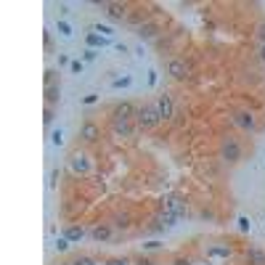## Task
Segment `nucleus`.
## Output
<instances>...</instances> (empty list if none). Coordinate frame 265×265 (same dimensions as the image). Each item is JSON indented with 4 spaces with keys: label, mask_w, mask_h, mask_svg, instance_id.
Listing matches in <instances>:
<instances>
[{
    "label": "nucleus",
    "mask_w": 265,
    "mask_h": 265,
    "mask_svg": "<svg viewBox=\"0 0 265 265\" xmlns=\"http://www.w3.org/2000/svg\"><path fill=\"white\" fill-rule=\"evenodd\" d=\"M72 265H98V263H96V257H90V255H80Z\"/></svg>",
    "instance_id": "nucleus-24"
},
{
    "label": "nucleus",
    "mask_w": 265,
    "mask_h": 265,
    "mask_svg": "<svg viewBox=\"0 0 265 265\" xmlns=\"http://www.w3.org/2000/svg\"><path fill=\"white\" fill-rule=\"evenodd\" d=\"M69 69H72L74 74H82V69H85V64H82V61H72V64H69Z\"/></svg>",
    "instance_id": "nucleus-32"
},
{
    "label": "nucleus",
    "mask_w": 265,
    "mask_h": 265,
    "mask_svg": "<svg viewBox=\"0 0 265 265\" xmlns=\"http://www.w3.org/2000/svg\"><path fill=\"white\" fill-rule=\"evenodd\" d=\"M50 141H53V146H61V144H64V133H61V127H59V130H53Z\"/></svg>",
    "instance_id": "nucleus-29"
},
{
    "label": "nucleus",
    "mask_w": 265,
    "mask_h": 265,
    "mask_svg": "<svg viewBox=\"0 0 265 265\" xmlns=\"http://www.w3.org/2000/svg\"><path fill=\"white\" fill-rule=\"evenodd\" d=\"M257 59H260V61L265 64V43L260 45V48H257Z\"/></svg>",
    "instance_id": "nucleus-39"
},
{
    "label": "nucleus",
    "mask_w": 265,
    "mask_h": 265,
    "mask_svg": "<svg viewBox=\"0 0 265 265\" xmlns=\"http://www.w3.org/2000/svg\"><path fill=\"white\" fill-rule=\"evenodd\" d=\"M234 125L239 127V130L244 133H255L257 130V114L249 112V109H239V112H234Z\"/></svg>",
    "instance_id": "nucleus-4"
},
{
    "label": "nucleus",
    "mask_w": 265,
    "mask_h": 265,
    "mask_svg": "<svg viewBox=\"0 0 265 265\" xmlns=\"http://www.w3.org/2000/svg\"><path fill=\"white\" fill-rule=\"evenodd\" d=\"M135 265H154V263H151V260H146V257H141V260L135 263Z\"/></svg>",
    "instance_id": "nucleus-43"
},
{
    "label": "nucleus",
    "mask_w": 265,
    "mask_h": 265,
    "mask_svg": "<svg viewBox=\"0 0 265 265\" xmlns=\"http://www.w3.org/2000/svg\"><path fill=\"white\" fill-rule=\"evenodd\" d=\"M217 154H220V159L225 165H239L241 157H244V146H241L239 138H234V135H225L220 141V146H217Z\"/></svg>",
    "instance_id": "nucleus-2"
},
{
    "label": "nucleus",
    "mask_w": 265,
    "mask_h": 265,
    "mask_svg": "<svg viewBox=\"0 0 265 265\" xmlns=\"http://www.w3.org/2000/svg\"><path fill=\"white\" fill-rule=\"evenodd\" d=\"M231 255H234V249H231L228 244H210V247H207V257H210V260H228Z\"/></svg>",
    "instance_id": "nucleus-13"
},
{
    "label": "nucleus",
    "mask_w": 265,
    "mask_h": 265,
    "mask_svg": "<svg viewBox=\"0 0 265 265\" xmlns=\"http://www.w3.org/2000/svg\"><path fill=\"white\" fill-rule=\"evenodd\" d=\"M82 59H85V61H96V59H98V50L85 48V50H82Z\"/></svg>",
    "instance_id": "nucleus-27"
},
{
    "label": "nucleus",
    "mask_w": 265,
    "mask_h": 265,
    "mask_svg": "<svg viewBox=\"0 0 265 265\" xmlns=\"http://www.w3.org/2000/svg\"><path fill=\"white\" fill-rule=\"evenodd\" d=\"M130 82H133L130 74H127V77H117V80H112V88H130Z\"/></svg>",
    "instance_id": "nucleus-23"
},
{
    "label": "nucleus",
    "mask_w": 265,
    "mask_h": 265,
    "mask_svg": "<svg viewBox=\"0 0 265 265\" xmlns=\"http://www.w3.org/2000/svg\"><path fill=\"white\" fill-rule=\"evenodd\" d=\"M157 112H159V117L165 120H175V101H172V96L170 93H162V96H157Z\"/></svg>",
    "instance_id": "nucleus-7"
},
{
    "label": "nucleus",
    "mask_w": 265,
    "mask_h": 265,
    "mask_svg": "<svg viewBox=\"0 0 265 265\" xmlns=\"http://www.w3.org/2000/svg\"><path fill=\"white\" fill-rule=\"evenodd\" d=\"M43 122H45V125H50V122H53V106H45V112H43Z\"/></svg>",
    "instance_id": "nucleus-30"
},
{
    "label": "nucleus",
    "mask_w": 265,
    "mask_h": 265,
    "mask_svg": "<svg viewBox=\"0 0 265 265\" xmlns=\"http://www.w3.org/2000/svg\"><path fill=\"white\" fill-rule=\"evenodd\" d=\"M114 48H117V53H127V50H130L125 43H114Z\"/></svg>",
    "instance_id": "nucleus-38"
},
{
    "label": "nucleus",
    "mask_w": 265,
    "mask_h": 265,
    "mask_svg": "<svg viewBox=\"0 0 265 265\" xmlns=\"http://www.w3.org/2000/svg\"><path fill=\"white\" fill-rule=\"evenodd\" d=\"M239 228H241V231H249V220H247V217H239Z\"/></svg>",
    "instance_id": "nucleus-37"
},
{
    "label": "nucleus",
    "mask_w": 265,
    "mask_h": 265,
    "mask_svg": "<svg viewBox=\"0 0 265 265\" xmlns=\"http://www.w3.org/2000/svg\"><path fill=\"white\" fill-rule=\"evenodd\" d=\"M135 112H138V106L130 101H122L117 106L112 109V122H135Z\"/></svg>",
    "instance_id": "nucleus-5"
},
{
    "label": "nucleus",
    "mask_w": 265,
    "mask_h": 265,
    "mask_svg": "<svg viewBox=\"0 0 265 265\" xmlns=\"http://www.w3.org/2000/svg\"><path fill=\"white\" fill-rule=\"evenodd\" d=\"M61 236H67L72 244H77V241H82V239L88 236V231L82 228V225H69V228H64V234Z\"/></svg>",
    "instance_id": "nucleus-17"
},
{
    "label": "nucleus",
    "mask_w": 265,
    "mask_h": 265,
    "mask_svg": "<svg viewBox=\"0 0 265 265\" xmlns=\"http://www.w3.org/2000/svg\"><path fill=\"white\" fill-rule=\"evenodd\" d=\"M88 236L93 239V241L103 244V241H109V239L114 236V225H112V223H96L93 228L88 231Z\"/></svg>",
    "instance_id": "nucleus-9"
},
{
    "label": "nucleus",
    "mask_w": 265,
    "mask_h": 265,
    "mask_svg": "<svg viewBox=\"0 0 265 265\" xmlns=\"http://www.w3.org/2000/svg\"><path fill=\"white\" fill-rule=\"evenodd\" d=\"M135 122H112V135L114 138H133Z\"/></svg>",
    "instance_id": "nucleus-14"
},
{
    "label": "nucleus",
    "mask_w": 265,
    "mask_h": 265,
    "mask_svg": "<svg viewBox=\"0 0 265 265\" xmlns=\"http://www.w3.org/2000/svg\"><path fill=\"white\" fill-rule=\"evenodd\" d=\"M172 265H193L189 257H175V260H172Z\"/></svg>",
    "instance_id": "nucleus-35"
},
{
    "label": "nucleus",
    "mask_w": 265,
    "mask_h": 265,
    "mask_svg": "<svg viewBox=\"0 0 265 265\" xmlns=\"http://www.w3.org/2000/svg\"><path fill=\"white\" fill-rule=\"evenodd\" d=\"M85 43H88V48H106V45H112V40H106V37H101V35H93V32H88L85 35Z\"/></svg>",
    "instance_id": "nucleus-20"
},
{
    "label": "nucleus",
    "mask_w": 265,
    "mask_h": 265,
    "mask_svg": "<svg viewBox=\"0 0 265 265\" xmlns=\"http://www.w3.org/2000/svg\"><path fill=\"white\" fill-rule=\"evenodd\" d=\"M162 117L157 112V103H141L138 112H135V127L138 130H157Z\"/></svg>",
    "instance_id": "nucleus-1"
},
{
    "label": "nucleus",
    "mask_w": 265,
    "mask_h": 265,
    "mask_svg": "<svg viewBox=\"0 0 265 265\" xmlns=\"http://www.w3.org/2000/svg\"><path fill=\"white\" fill-rule=\"evenodd\" d=\"M69 244H72V241H69L67 236H59V239H56V249H59V252H67Z\"/></svg>",
    "instance_id": "nucleus-25"
},
{
    "label": "nucleus",
    "mask_w": 265,
    "mask_h": 265,
    "mask_svg": "<svg viewBox=\"0 0 265 265\" xmlns=\"http://www.w3.org/2000/svg\"><path fill=\"white\" fill-rule=\"evenodd\" d=\"M162 27H159V22H154V19H146L141 27H135V35H138L141 43H148V40H157Z\"/></svg>",
    "instance_id": "nucleus-6"
},
{
    "label": "nucleus",
    "mask_w": 265,
    "mask_h": 265,
    "mask_svg": "<svg viewBox=\"0 0 265 265\" xmlns=\"http://www.w3.org/2000/svg\"><path fill=\"white\" fill-rule=\"evenodd\" d=\"M180 220L178 215H172V212H167V210H159V215H157V228H172V225H175Z\"/></svg>",
    "instance_id": "nucleus-18"
},
{
    "label": "nucleus",
    "mask_w": 265,
    "mask_h": 265,
    "mask_svg": "<svg viewBox=\"0 0 265 265\" xmlns=\"http://www.w3.org/2000/svg\"><path fill=\"white\" fill-rule=\"evenodd\" d=\"M103 265H130V260L127 257H112V260H106Z\"/></svg>",
    "instance_id": "nucleus-31"
},
{
    "label": "nucleus",
    "mask_w": 265,
    "mask_h": 265,
    "mask_svg": "<svg viewBox=\"0 0 265 265\" xmlns=\"http://www.w3.org/2000/svg\"><path fill=\"white\" fill-rule=\"evenodd\" d=\"M167 74H170L172 80H186V77H189V64L183 59H178V56H172V59L167 61Z\"/></svg>",
    "instance_id": "nucleus-10"
},
{
    "label": "nucleus",
    "mask_w": 265,
    "mask_h": 265,
    "mask_svg": "<svg viewBox=\"0 0 265 265\" xmlns=\"http://www.w3.org/2000/svg\"><path fill=\"white\" fill-rule=\"evenodd\" d=\"M56 32H59L64 40H69V37H72V27H69V24L64 22V19H59V22H56Z\"/></svg>",
    "instance_id": "nucleus-22"
},
{
    "label": "nucleus",
    "mask_w": 265,
    "mask_h": 265,
    "mask_svg": "<svg viewBox=\"0 0 265 265\" xmlns=\"http://www.w3.org/2000/svg\"><path fill=\"white\" fill-rule=\"evenodd\" d=\"M112 225H114V231H130L133 228V215L130 212H117V215L112 217Z\"/></svg>",
    "instance_id": "nucleus-15"
},
{
    "label": "nucleus",
    "mask_w": 265,
    "mask_h": 265,
    "mask_svg": "<svg viewBox=\"0 0 265 265\" xmlns=\"http://www.w3.org/2000/svg\"><path fill=\"white\" fill-rule=\"evenodd\" d=\"M59 14H64V16L69 14V5H67V3H59Z\"/></svg>",
    "instance_id": "nucleus-41"
},
{
    "label": "nucleus",
    "mask_w": 265,
    "mask_h": 265,
    "mask_svg": "<svg viewBox=\"0 0 265 265\" xmlns=\"http://www.w3.org/2000/svg\"><path fill=\"white\" fill-rule=\"evenodd\" d=\"M69 172L72 175H90L93 172V159H90L88 151H74L72 157H69Z\"/></svg>",
    "instance_id": "nucleus-3"
},
{
    "label": "nucleus",
    "mask_w": 265,
    "mask_h": 265,
    "mask_svg": "<svg viewBox=\"0 0 265 265\" xmlns=\"http://www.w3.org/2000/svg\"><path fill=\"white\" fill-rule=\"evenodd\" d=\"M56 183H59V170H50V189H56Z\"/></svg>",
    "instance_id": "nucleus-34"
},
{
    "label": "nucleus",
    "mask_w": 265,
    "mask_h": 265,
    "mask_svg": "<svg viewBox=\"0 0 265 265\" xmlns=\"http://www.w3.org/2000/svg\"><path fill=\"white\" fill-rule=\"evenodd\" d=\"M88 32H93V35H101V37H106V40H112V37H114V29L109 27V24H90Z\"/></svg>",
    "instance_id": "nucleus-21"
},
{
    "label": "nucleus",
    "mask_w": 265,
    "mask_h": 265,
    "mask_svg": "<svg viewBox=\"0 0 265 265\" xmlns=\"http://www.w3.org/2000/svg\"><path fill=\"white\" fill-rule=\"evenodd\" d=\"M255 35H257V40H260V45H263V43H265V22H260V24L255 27Z\"/></svg>",
    "instance_id": "nucleus-28"
},
{
    "label": "nucleus",
    "mask_w": 265,
    "mask_h": 265,
    "mask_svg": "<svg viewBox=\"0 0 265 265\" xmlns=\"http://www.w3.org/2000/svg\"><path fill=\"white\" fill-rule=\"evenodd\" d=\"M96 101H98V96H96V93H90V96L82 98V103H88V106H90V103H96Z\"/></svg>",
    "instance_id": "nucleus-36"
},
{
    "label": "nucleus",
    "mask_w": 265,
    "mask_h": 265,
    "mask_svg": "<svg viewBox=\"0 0 265 265\" xmlns=\"http://www.w3.org/2000/svg\"><path fill=\"white\" fill-rule=\"evenodd\" d=\"M61 265H72V263H61Z\"/></svg>",
    "instance_id": "nucleus-44"
},
{
    "label": "nucleus",
    "mask_w": 265,
    "mask_h": 265,
    "mask_svg": "<svg viewBox=\"0 0 265 265\" xmlns=\"http://www.w3.org/2000/svg\"><path fill=\"white\" fill-rule=\"evenodd\" d=\"M43 43H45V50H50V45H53V37H50V32H45V35H43Z\"/></svg>",
    "instance_id": "nucleus-33"
},
{
    "label": "nucleus",
    "mask_w": 265,
    "mask_h": 265,
    "mask_svg": "<svg viewBox=\"0 0 265 265\" xmlns=\"http://www.w3.org/2000/svg\"><path fill=\"white\" fill-rule=\"evenodd\" d=\"M67 64H72V61H69V56H59V67H67Z\"/></svg>",
    "instance_id": "nucleus-42"
},
{
    "label": "nucleus",
    "mask_w": 265,
    "mask_h": 265,
    "mask_svg": "<svg viewBox=\"0 0 265 265\" xmlns=\"http://www.w3.org/2000/svg\"><path fill=\"white\" fill-rule=\"evenodd\" d=\"M61 101V85L53 82V85H45V106H59Z\"/></svg>",
    "instance_id": "nucleus-16"
},
{
    "label": "nucleus",
    "mask_w": 265,
    "mask_h": 265,
    "mask_svg": "<svg viewBox=\"0 0 265 265\" xmlns=\"http://www.w3.org/2000/svg\"><path fill=\"white\" fill-rule=\"evenodd\" d=\"M56 74H59L56 69H45V85H53V82H59V80H56Z\"/></svg>",
    "instance_id": "nucleus-26"
},
{
    "label": "nucleus",
    "mask_w": 265,
    "mask_h": 265,
    "mask_svg": "<svg viewBox=\"0 0 265 265\" xmlns=\"http://www.w3.org/2000/svg\"><path fill=\"white\" fill-rule=\"evenodd\" d=\"M162 210L172 212V215H178V217H186V215H189V207H186V202H183L180 196H167L165 202H162Z\"/></svg>",
    "instance_id": "nucleus-11"
},
{
    "label": "nucleus",
    "mask_w": 265,
    "mask_h": 265,
    "mask_svg": "<svg viewBox=\"0 0 265 265\" xmlns=\"http://www.w3.org/2000/svg\"><path fill=\"white\" fill-rule=\"evenodd\" d=\"M247 263L249 265H265V252L260 247H247Z\"/></svg>",
    "instance_id": "nucleus-19"
},
{
    "label": "nucleus",
    "mask_w": 265,
    "mask_h": 265,
    "mask_svg": "<svg viewBox=\"0 0 265 265\" xmlns=\"http://www.w3.org/2000/svg\"><path fill=\"white\" fill-rule=\"evenodd\" d=\"M80 141L82 144H96V141H101V127L96 125L93 120H85L80 127Z\"/></svg>",
    "instance_id": "nucleus-8"
},
{
    "label": "nucleus",
    "mask_w": 265,
    "mask_h": 265,
    "mask_svg": "<svg viewBox=\"0 0 265 265\" xmlns=\"http://www.w3.org/2000/svg\"><path fill=\"white\" fill-rule=\"evenodd\" d=\"M159 247H162L159 241H148V244H146V249H148V252H154V249H159Z\"/></svg>",
    "instance_id": "nucleus-40"
},
{
    "label": "nucleus",
    "mask_w": 265,
    "mask_h": 265,
    "mask_svg": "<svg viewBox=\"0 0 265 265\" xmlns=\"http://www.w3.org/2000/svg\"><path fill=\"white\" fill-rule=\"evenodd\" d=\"M127 8H130L127 3H103V11H106V16L112 19V22H125Z\"/></svg>",
    "instance_id": "nucleus-12"
}]
</instances>
